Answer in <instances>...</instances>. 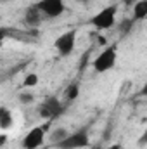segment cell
Here are the masks:
<instances>
[{
  "label": "cell",
  "mask_w": 147,
  "mask_h": 149,
  "mask_svg": "<svg viewBox=\"0 0 147 149\" xmlns=\"http://www.w3.org/2000/svg\"><path fill=\"white\" fill-rule=\"evenodd\" d=\"M116 16H118V5H107L101 9L95 16H92L90 23L97 30H111L116 24Z\"/></svg>",
  "instance_id": "6da1fadb"
},
{
  "label": "cell",
  "mask_w": 147,
  "mask_h": 149,
  "mask_svg": "<svg viewBox=\"0 0 147 149\" xmlns=\"http://www.w3.org/2000/svg\"><path fill=\"white\" fill-rule=\"evenodd\" d=\"M133 21H142L147 17V0H137L133 3V12H132Z\"/></svg>",
  "instance_id": "9c48e42d"
},
{
  "label": "cell",
  "mask_w": 147,
  "mask_h": 149,
  "mask_svg": "<svg viewBox=\"0 0 147 149\" xmlns=\"http://www.w3.org/2000/svg\"><path fill=\"white\" fill-rule=\"evenodd\" d=\"M37 83H38V76L35 73H28L26 76H24V81H23V85H24V87H28V88H30V87H35Z\"/></svg>",
  "instance_id": "4fadbf2b"
},
{
  "label": "cell",
  "mask_w": 147,
  "mask_h": 149,
  "mask_svg": "<svg viewBox=\"0 0 147 149\" xmlns=\"http://www.w3.org/2000/svg\"><path fill=\"white\" fill-rule=\"evenodd\" d=\"M37 7L42 10V14L45 17H49V19L59 17L66 10L64 0H40V2H37Z\"/></svg>",
  "instance_id": "52a82bcc"
},
{
  "label": "cell",
  "mask_w": 147,
  "mask_h": 149,
  "mask_svg": "<svg viewBox=\"0 0 147 149\" xmlns=\"http://www.w3.org/2000/svg\"><path fill=\"white\" fill-rule=\"evenodd\" d=\"M17 99H19L21 104H31V102L35 101L33 94H30V92H21V94L17 95Z\"/></svg>",
  "instance_id": "5bb4252c"
},
{
  "label": "cell",
  "mask_w": 147,
  "mask_h": 149,
  "mask_svg": "<svg viewBox=\"0 0 147 149\" xmlns=\"http://www.w3.org/2000/svg\"><path fill=\"white\" fill-rule=\"evenodd\" d=\"M62 113H64V106L59 102L57 97H47V99L38 106V114H40V118L49 120V121L59 118Z\"/></svg>",
  "instance_id": "277c9868"
},
{
  "label": "cell",
  "mask_w": 147,
  "mask_h": 149,
  "mask_svg": "<svg viewBox=\"0 0 147 149\" xmlns=\"http://www.w3.org/2000/svg\"><path fill=\"white\" fill-rule=\"evenodd\" d=\"M43 14H42V10L37 7V3L35 5H31V7H28L26 9V12H24V24L26 26H31V28H37L42 24V21H43Z\"/></svg>",
  "instance_id": "ba28073f"
},
{
  "label": "cell",
  "mask_w": 147,
  "mask_h": 149,
  "mask_svg": "<svg viewBox=\"0 0 147 149\" xmlns=\"http://www.w3.org/2000/svg\"><path fill=\"white\" fill-rule=\"evenodd\" d=\"M12 125H14V116H12L10 109L5 108V106H2V108H0V128L5 132V130H9Z\"/></svg>",
  "instance_id": "30bf717a"
},
{
  "label": "cell",
  "mask_w": 147,
  "mask_h": 149,
  "mask_svg": "<svg viewBox=\"0 0 147 149\" xmlns=\"http://www.w3.org/2000/svg\"><path fill=\"white\" fill-rule=\"evenodd\" d=\"M57 149H61V148H57Z\"/></svg>",
  "instance_id": "d6986e66"
},
{
  "label": "cell",
  "mask_w": 147,
  "mask_h": 149,
  "mask_svg": "<svg viewBox=\"0 0 147 149\" xmlns=\"http://www.w3.org/2000/svg\"><path fill=\"white\" fill-rule=\"evenodd\" d=\"M146 144H147V130H146V134L139 139V146H146Z\"/></svg>",
  "instance_id": "9a60e30c"
},
{
  "label": "cell",
  "mask_w": 147,
  "mask_h": 149,
  "mask_svg": "<svg viewBox=\"0 0 147 149\" xmlns=\"http://www.w3.org/2000/svg\"><path fill=\"white\" fill-rule=\"evenodd\" d=\"M78 95H80V85L78 83H71L66 90H64V97H66V101H74V99H78Z\"/></svg>",
  "instance_id": "7c38bea8"
},
{
  "label": "cell",
  "mask_w": 147,
  "mask_h": 149,
  "mask_svg": "<svg viewBox=\"0 0 147 149\" xmlns=\"http://www.w3.org/2000/svg\"><path fill=\"white\" fill-rule=\"evenodd\" d=\"M126 2H130V0H126Z\"/></svg>",
  "instance_id": "ac0fdd59"
},
{
  "label": "cell",
  "mask_w": 147,
  "mask_h": 149,
  "mask_svg": "<svg viewBox=\"0 0 147 149\" xmlns=\"http://www.w3.org/2000/svg\"><path fill=\"white\" fill-rule=\"evenodd\" d=\"M90 144V135L87 132V128H80L76 132H71L61 144H57V148L61 149H81L87 148Z\"/></svg>",
  "instance_id": "5b68a950"
},
{
  "label": "cell",
  "mask_w": 147,
  "mask_h": 149,
  "mask_svg": "<svg viewBox=\"0 0 147 149\" xmlns=\"http://www.w3.org/2000/svg\"><path fill=\"white\" fill-rule=\"evenodd\" d=\"M68 135H69V132H68V130H66L64 127L54 128V130H52V134H50V142L57 146V144H61V142H62V141H64V139H66Z\"/></svg>",
  "instance_id": "8fae6325"
},
{
  "label": "cell",
  "mask_w": 147,
  "mask_h": 149,
  "mask_svg": "<svg viewBox=\"0 0 147 149\" xmlns=\"http://www.w3.org/2000/svg\"><path fill=\"white\" fill-rule=\"evenodd\" d=\"M76 2H81V3H85V2H88V0H76Z\"/></svg>",
  "instance_id": "e0dca14e"
},
{
  "label": "cell",
  "mask_w": 147,
  "mask_h": 149,
  "mask_svg": "<svg viewBox=\"0 0 147 149\" xmlns=\"http://www.w3.org/2000/svg\"><path fill=\"white\" fill-rule=\"evenodd\" d=\"M140 95H142V97H147V81L144 83V87L140 88Z\"/></svg>",
  "instance_id": "2e32d148"
},
{
  "label": "cell",
  "mask_w": 147,
  "mask_h": 149,
  "mask_svg": "<svg viewBox=\"0 0 147 149\" xmlns=\"http://www.w3.org/2000/svg\"><path fill=\"white\" fill-rule=\"evenodd\" d=\"M116 61H118V50H116L114 45H111V47H106L92 61V66H94L95 73H106V71H111L116 66Z\"/></svg>",
  "instance_id": "7a4b0ae2"
},
{
  "label": "cell",
  "mask_w": 147,
  "mask_h": 149,
  "mask_svg": "<svg viewBox=\"0 0 147 149\" xmlns=\"http://www.w3.org/2000/svg\"><path fill=\"white\" fill-rule=\"evenodd\" d=\"M54 47H55V50H57V54L61 57L71 56L74 47H76V31L69 30V31L59 35V37L55 38V42H54Z\"/></svg>",
  "instance_id": "8992f818"
},
{
  "label": "cell",
  "mask_w": 147,
  "mask_h": 149,
  "mask_svg": "<svg viewBox=\"0 0 147 149\" xmlns=\"http://www.w3.org/2000/svg\"><path fill=\"white\" fill-rule=\"evenodd\" d=\"M49 127H50V121H47L45 125H37L31 130H28V134L21 141V148L23 149H38L43 144V141H45Z\"/></svg>",
  "instance_id": "3957f363"
}]
</instances>
